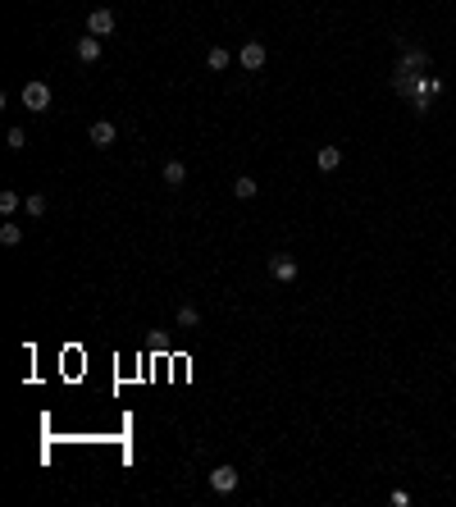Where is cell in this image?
<instances>
[{"label": "cell", "instance_id": "cell-5", "mask_svg": "<svg viewBox=\"0 0 456 507\" xmlns=\"http://www.w3.org/2000/svg\"><path fill=\"white\" fill-rule=\"evenodd\" d=\"M87 33L91 37H109V33H114V10H105V5H100V10H91L87 14Z\"/></svg>", "mask_w": 456, "mask_h": 507}, {"label": "cell", "instance_id": "cell-8", "mask_svg": "<svg viewBox=\"0 0 456 507\" xmlns=\"http://www.w3.org/2000/svg\"><path fill=\"white\" fill-rule=\"evenodd\" d=\"M160 178L169 183V188H183V183H187V165H183V160H164Z\"/></svg>", "mask_w": 456, "mask_h": 507}, {"label": "cell", "instance_id": "cell-14", "mask_svg": "<svg viewBox=\"0 0 456 507\" xmlns=\"http://www.w3.org/2000/svg\"><path fill=\"white\" fill-rule=\"evenodd\" d=\"M178 329H201V311L196 307H178Z\"/></svg>", "mask_w": 456, "mask_h": 507}, {"label": "cell", "instance_id": "cell-17", "mask_svg": "<svg viewBox=\"0 0 456 507\" xmlns=\"http://www.w3.org/2000/svg\"><path fill=\"white\" fill-rule=\"evenodd\" d=\"M5 146H10V151H23V146H28V132H23V128H10V132H5Z\"/></svg>", "mask_w": 456, "mask_h": 507}, {"label": "cell", "instance_id": "cell-6", "mask_svg": "<svg viewBox=\"0 0 456 507\" xmlns=\"http://www.w3.org/2000/svg\"><path fill=\"white\" fill-rule=\"evenodd\" d=\"M210 489H215V494H233V489H238V466H215V471H210Z\"/></svg>", "mask_w": 456, "mask_h": 507}, {"label": "cell", "instance_id": "cell-4", "mask_svg": "<svg viewBox=\"0 0 456 507\" xmlns=\"http://www.w3.org/2000/svg\"><path fill=\"white\" fill-rule=\"evenodd\" d=\"M429 69V51H415V46H402V60H397V74H424Z\"/></svg>", "mask_w": 456, "mask_h": 507}, {"label": "cell", "instance_id": "cell-9", "mask_svg": "<svg viewBox=\"0 0 456 507\" xmlns=\"http://www.w3.org/2000/svg\"><path fill=\"white\" fill-rule=\"evenodd\" d=\"M315 165H319V174H333V169L342 165V151H337V146H319V151H315Z\"/></svg>", "mask_w": 456, "mask_h": 507}, {"label": "cell", "instance_id": "cell-7", "mask_svg": "<svg viewBox=\"0 0 456 507\" xmlns=\"http://www.w3.org/2000/svg\"><path fill=\"white\" fill-rule=\"evenodd\" d=\"M87 137H91V146H100V151H105V146H114V137H119V128H114V123L109 119H96L87 128Z\"/></svg>", "mask_w": 456, "mask_h": 507}, {"label": "cell", "instance_id": "cell-10", "mask_svg": "<svg viewBox=\"0 0 456 507\" xmlns=\"http://www.w3.org/2000/svg\"><path fill=\"white\" fill-rule=\"evenodd\" d=\"M78 60H82V65H96L100 60V37H82V42H78Z\"/></svg>", "mask_w": 456, "mask_h": 507}, {"label": "cell", "instance_id": "cell-1", "mask_svg": "<svg viewBox=\"0 0 456 507\" xmlns=\"http://www.w3.org/2000/svg\"><path fill=\"white\" fill-rule=\"evenodd\" d=\"M19 101L23 105H28V110L33 114H42V110H51V87H46V83H23V92H19Z\"/></svg>", "mask_w": 456, "mask_h": 507}, {"label": "cell", "instance_id": "cell-12", "mask_svg": "<svg viewBox=\"0 0 456 507\" xmlns=\"http://www.w3.org/2000/svg\"><path fill=\"white\" fill-rule=\"evenodd\" d=\"M228 65H233V55H228L224 46H210V51H206V69H215V74H224Z\"/></svg>", "mask_w": 456, "mask_h": 507}, {"label": "cell", "instance_id": "cell-3", "mask_svg": "<svg viewBox=\"0 0 456 507\" xmlns=\"http://www.w3.org/2000/svg\"><path fill=\"white\" fill-rule=\"evenodd\" d=\"M297 275H301V265H297L288 252H274V256H270V279H279V284H292Z\"/></svg>", "mask_w": 456, "mask_h": 507}, {"label": "cell", "instance_id": "cell-13", "mask_svg": "<svg viewBox=\"0 0 456 507\" xmlns=\"http://www.w3.org/2000/svg\"><path fill=\"white\" fill-rule=\"evenodd\" d=\"M0 243H5V247H19L23 243V229L14 220H5V224H0Z\"/></svg>", "mask_w": 456, "mask_h": 507}, {"label": "cell", "instance_id": "cell-16", "mask_svg": "<svg viewBox=\"0 0 456 507\" xmlns=\"http://www.w3.org/2000/svg\"><path fill=\"white\" fill-rule=\"evenodd\" d=\"M23 210H28L33 220H42V215H46V197H42V192H28V201H23Z\"/></svg>", "mask_w": 456, "mask_h": 507}, {"label": "cell", "instance_id": "cell-11", "mask_svg": "<svg viewBox=\"0 0 456 507\" xmlns=\"http://www.w3.org/2000/svg\"><path fill=\"white\" fill-rule=\"evenodd\" d=\"M256 192H261V183H256V178H251V174L233 178V197H238V201H251V197H256Z\"/></svg>", "mask_w": 456, "mask_h": 507}, {"label": "cell", "instance_id": "cell-15", "mask_svg": "<svg viewBox=\"0 0 456 507\" xmlns=\"http://www.w3.org/2000/svg\"><path fill=\"white\" fill-rule=\"evenodd\" d=\"M19 206H23V197H19L14 188H5V192H0V215H14Z\"/></svg>", "mask_w": 456, "mask_h": 507}, {"label": "cell", "instance_id": "cell-2", "mask_svg": "<svg viewBox=\"0 0 456 507\" xmlns=\"http://www.w3.org/2000/svg\"><path fill=\"white\" fill-rule=\"evenodd\" d=\"M265 60H270L265 42H242V51H238V65L247 69V74H261V69H265Z\"/></svg>", "mask_w": 456, "mask_h": 507}]
</instances>
